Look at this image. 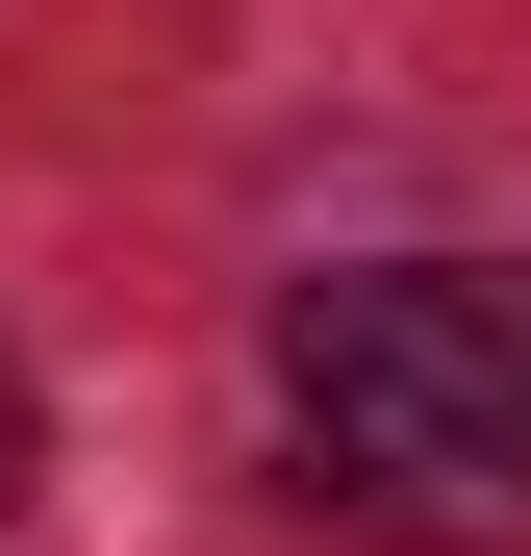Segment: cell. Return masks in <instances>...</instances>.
Masks as SVG:
<instances>
[{"instance_id": "obj_3", "label": "cell", "mask_w": 531, "mask_h": 556, "mask_svg": "<svg viewBox=\"0 0 531 556\" xmlns=\"http://www.w3.org/2000/svg\"><path fill=\"white\" fill-rule=\"evenodd\" d=\"M0 506H26V354H0Z\"/></svg>"}, {"instance_id": "obj_1", "label": "cell", "mask_w": 531, "mask_h": 556, "mask_svg": "<svg viewBox=\"0 0 531 556\" xmlns=\"http://www.w3.org/2000/svg\"><path fill=\"white\" fill-rule=\"evenodd\" d=\"M279 405H304V506L405 531V556H531V380L481 329V278H304L279 304Z\"/></svg>"}, {"instance_id": "obj_2", "label": "cell", "mask_w": 531, "mask_h": 556, "mask_svg": "<svg viewBox=\"0 0 531 556\" xmlns=\"http://www.w3.org/2000/svg\"><path fill=\"white\" fill-rule=\"evenodd\" d=\"M456 278H481V329H506V380H531V253H456Z\"/></svg>"}]
</instances>
